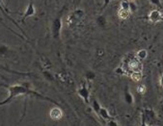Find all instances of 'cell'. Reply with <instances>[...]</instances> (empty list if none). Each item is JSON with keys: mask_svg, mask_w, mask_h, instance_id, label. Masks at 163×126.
Instances as JSON below:
<instances>
[{"mask_svg": "<svg viewBox=\"0 0 163 126\" xmlns=\"http://www.w3.org/2000/svg\"><path fill=\"white\" fill-rule=\"evenodd\" d=\"M8 90H9V96H8L7 99H5L2 102H0V106L9 103V102H11L12 100H13L15 96L22 95V94H34V95H37L39 97H43L40 93L34 92L33 90L28 89L27 87L23 86V85H13V86H10L9 88H8Z\"/></svg>", "mask_w": 163, "mask_h": 126, "instance_id": "1", "label": "cell"}, {"mask_svg": "<svg viewBox=\"0 0 163 126\" xmlns=\"http://www.w3.org/2000/svg\"><path fill=\"white\" fill-rule=\"evenodd\" d=\"M142 69H143V66L141 64L140 60H138L136 57H132L126 63V69L125 70H126V73H128V71L130 72L142 71Z\"/></svg>", "mask_w": 163, "mask_h": 126, "instance_id": "2", "label": "cell"}, {"mask_svg": "<svg viewBox=\"0 0 163 126\" xmlns=\"http://www.w3.org/2000/svg\"><path fill=\"white\" fill-rule=\"evenodd\" d=\"M83 17H84V11L81 9H77V10H75L73 13H71L70 15V17H68L67 22L69 25H74V24H76Z\"/></svg>", "mask_w": 163, "mask_h": 126, "instance_id": "3", "label": "cell"}, {"mask_svg": "<svg viewBox=\"0 0 163 126\" xmlns=\"http://www.w3.org/2000/svg\"><path fill=\"white\" fill-rule=\"evenodd\" d=\"M77 94L79 95V97L85 102V103H89L90 101V92L88 88H87L86 83H83L81 88H79L77 90Z\"/></svg>", "mask_w": 163, "mask_h": 126, "instance_id": "4", "label": "cell"}, {"mask_svg": "<svg viewBox=\"0 0 163 126\" xmlns=\"http://www.w3.org/2000/svg\"><path fill=\"white\" fill-rule=\"evenodd\" d=\"M62 29V20L61 18H56L52 23V34L54 38H59L60 36V32Z\"/></svg>", "mask_w": 163, "mask_h": 126, "instance_id": "5", "label": "cell"}, {"mask_svg": "<svg viewBox=\"0 0 163 126\" xmlns=\"http://www.w3.org/2000/svg\"><path fill=\"white\" fill-rule=\"evenodd\" d=\"M162 19H163L162 14H161V12L158 10H153L149 14V20L153 23H156L158 21L162 20Z\"/></svg>", "mask_w": 163, "mask_h": 126, "instance_id": "6", "label": "cell"}, {"mask_svg": "<svg viewBox=\"0 0 163 126\" xmlns=\"http://www.w3.org/2000/svg\"><path fill=\"white\" fill-rule=\"evenodd\" d=\"M49 117H50V119L53 120H59V119H61L63 117V111L61 110V108L54 107L50 110Z\"/></svg>", "mask_w": 163, "mask_h": 126, "instance_id": "7", "label": "cell"}, {"mask_svg": "<svg viewBox=\"0 0 163 126\" xmlns=\"http://www.w3.org/2000/svg\"><path fill=\"white\" fill-rule=\"evenodd\" d=\"M36 14V9L34 7V4L32 1H30V3L28 4L27 6L26 10L24 12V15H23V17H22V20H24L26 17H33V15Z\"/></svg>", "mask_w": 163, "mask_h": 126, "instance_id": "8", "label": "cell"}, {"mask_svg": "<svg viewBox=\"0 0 163 126\" xmlns=\"http://www.w3.org/2000/svg\"><path fill=\"white\" fill-rule=\"evenodd\" d=\"M97 115L99 116L102 119H104V120L111 119V116H110V114L108 112V110H107L106 108H104V107H102V106H101V108H99V110L98 111Z\"/></svg>", "mask_w": 163, "mask_h": 126, "instance_id": "9", "label": "cell"}, {"mask_svg": "<svg viewBox=\"0 0 163 126\" xmlns=\"http://www.w3.org/2000/svg\"><path fill=\"white\" fill-rule=\"evenodd\" d=\"M130 15V11L129 10H126V9H121L118 11V17L120 19H123V20H125V19H128Z\"/></svg>", "mask_w": 163, "mask_h": 126, "instance_id": "10", "label": "cell"}, {"mask_svg": "<svg viewBox=\"0 0 163 126\" xmlns=\"http://www.w3.org/2000/svg\"><path fill=\"white\" fill-rule=\"evenodd\" d=\"M130 78L134 82H140L142 79V71H132L130 73Z\"/></svg>", "mask_w": 163, "mask_h": 126, "instance_id": "11", "label": "cell"}, {"mask_svg": "<svg viewBox=\"0 0 163 126\" xmlns=\"http://www.w3.org/2000/svg\"><path fill=\"white\" fill-rule=\"evenodd\" d=\"M148 57V51H147L146 49H140L139 51H137L136 53V58L138 59V60H145V59Z\"/></svg>", "mask_w": 163, "mask_h": 126, "instance_id": "12", "label": "cell"}, {"mask_svg": "<svg viewBox=\"0 0 163 126\" xmlns=\"http://www.w3.org/2000/svg\"><path fill=\"white\" fill-rule=\"evenodd\" d=\"M101 104H99L98 103V100H96V99H94L93 100V103H92V108H93V110H94V111H95V113H98V110H99V108H101Z\"/></svg>", "mask_w": 163, "mask_h": 126, "instance_id": "13", "label": "cell"}, {"mask_svg": "<svg viewBox=\"0 0 163 126\" xmlns=\"http://www.w3.org/2000/svg\"><path fill=\"white\" fill-rule=\"evenodd\" d=\"M125 99H126V103H128V104H132L133 103V96H132V94L129 93V92H126V93Z\"/></svg>", "mask_w": 163, "mask_h": 126, "instance_id": "14", "label": "cell"}, {"mask_svg": "<svg viewBox=\"0 0 163 126\" xmlns=\"http://www.w3.org/2000/svg\"><path fill=\"white\" fill-rule=\"evenodd\" d=\"M146 86L145 85H143V84H141V85H139L138 87H137V92L138 93H141V94H143V93H145L146 92Z\"/></svg>", "mask_w": 163, "mask_h": 126, "instance_id": "15", "label": "cell"}, {"mask_svg": "<svg viewBox=\"0 0 163 126\" xmlns=\"http://www.w3.org/2000/svg\"><path fill=\"white\" fill-rule=\"evenodd\" d=\"M121 8L122 9H126V10L130 11V5L128 1H122L121 2Z\"/></svg>", "mask_w": 163, "mask_h": 126, "instance_id": "16", "label": "cell"}, {"mask_svg": "<svg viewBox=\"0 0 163 126\" xmlns=\"http://www.w3.org/2000/svg\"><path fill=\"white\" fill-rule=\"evenodd\" d=\"M106 125H108V126H118V122H116L115 120L113 119H109V120H107V123Z\"/></svg>", "mask_w": 163, "mask_h": 126, "instance_id": "17", "label": "cell"}, {"mask_svg": "<svg viewBox=\"0 0 163 126\" xmlns=\"http://www.w3.org/2000/svg\"><path fill=\"white\" fill-rule=\"evenodd\" d=\"M151 3L153 4V5H156L157 7H161V2L160 0H150Z\"/></svg>", "mask_w": 163, "mask_h": 126, "instance_id": "18", "label": "cell"}, {"mask_svg": "<svg viewBox=\"0 0 163 126\" xmlns=\"http://www.w3.org/2000/svg\"><path fill=\"white\" fill-rule=\"evenodd\" d=\"M86 77L87 78H88V79H90V80H92L93 79V78L95 77V74L93 73V72H88V74H87V75H86Z\"/></svg>", "mask_w": 163, "mask_h": 126, "instance_id": "19", "label": "cell"}, {"mask_svg": "<svg viewBox=\"0 0 163 126\" xmlns=\"http://www.w3.org/2000/svg\"><path fill=\"white\" fill-rule=\"evenodd\" d=\"M159 83H160V86L163 87V75L160 77V80H159Z\"/></svg>", "mask_w": 163, "mask_h": 126, "instance_id": "20", "label": "cell"}, {"mask_svg": "<svg viewBox=\"0 0 163 126\" xmlns=\"http://www.w3.org/2000/svg\"><path fill=\"white\" fill-rule=\"evenodd\" d=\"M109 1H111V0H105V6L107 5V4H108V2Z\"/></svg>", "mask_w": 163, "mask_h": 126, "instance_id": "21", "label": "cell"}, {"mask_svg": "<svg viewBox=\"0 0 163 126\" xmlns=\"http://www.w3.org/2000/svg\"><path fill=\"white\" fill-rule=\"evenodd\" d=\"M128 1H130V2H133V1H135V0H128Z\"/></svg>", "mask_w": 163, "mask_h": 126, "instance_id": "22", "label": "cell"}]
</instances>
